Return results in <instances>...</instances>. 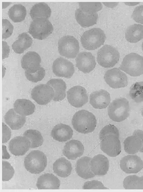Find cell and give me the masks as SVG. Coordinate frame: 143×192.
Returning <instances> with one entry per match:
<instances>
[{
	"label": "cell",
	"mask_w": 143,
	"mask_h": 192,
	"mask_svg": "<svg viewBox=\"0 0 143 192\" xmlns=\"http://www.w3.org/2000/svg\"><path fill=\"white\" fill-rule=\"evenodd\" d=\"M72 123L74 129L79 133L86 134L93 132L96 126L97 120L92 112L82 110L73 116Z\"/></svg>",
	"instance_id": "1"
},
{
	"label": "cell",
	"mask_w": 143,
	"mask_h": 192,
	"mask_svg": "<svg viewBox=\"0 0 143 192\" xmlns=\"http://www.w3.org/2000/svg\"><path fill=\"white\" fill-rule=\"evenodd\" d=\"M106 39L104 31L99 28H94L84 32L80 38L83 47L88 50H94L104 45Z\"/></svg>",
	"instance_id": "2"
},
{
	"label": "cell",
	"mask_w": 143,
	"mask_h": 192,
	"mask_svg": "<svg viewBox=\"0 0 143 192\" xmlns=\"http://www.w3.org/2000/svg\"><path fill=\"white\" fill-rule=\"evenodd\" d=\"M114 135L119 138L120 134L118 129L114 125L111 124L107 125L103 127L99 134V139L102 140L109 135Z\"/></svg>",
	"instance_id": "38"
},
{
	"label": "cell",
	"mask_w": 143,
	"mask_h": 192,
	"mask_svg": "<svg viewBox=\"0 0 143 192\" xmlns=\"http://www.w3.org/2000/svg\"><path fill=\"white\" fill-rule=\"evenodd\" d=\"M52 69L56 76L67 78H71L75 72L73 64L62 57H58L53 61Z\"/></svg>",
	"instance_id": "12"
},
{
	"label": "cell",
	"mask_w": 143,
	"mask_h": 192,
	"mask_svg": "<svg viewBox=\"0 0 143 192\" xmlns=\"http://www.w3.org/2000/svg\"><path fill=\"white\" fill-rule=\"evenodd\" d=\"M73 133V130L69 126L60 123L54 127L51 131V135L55 140L64 142L70 140L72 137Z\"/></svg>",
	"instance_id": "22"
},
{
	"label": "cell",
	"mask_w": 143,
	"mask_h": 192,
	"mask_svg": "<svg viewBox=\"0 0 143 192\" xmlns=\"http://www.w3.org/2000/svg\"><path fill=\"white\" fill-rule=\"evenodd\" d=\"M76 20L78 24L82 27H87L96 24L98 19L97 13L90 14H88L79 8L75 12Z\"/></svg>",
	"instance_id": "28"
},
{
	"label": "cell",
	"mask_w": 143,
	"mask_h": 192,
	"mask_svg": "<svg viewBox=\"0 0 143 192\" xmlns=\"http://www.w3.org/2000/svg\"><path fill=\"white\" fill-rule=\"evenodd\" d=\"M125 38L130 43L138 42L143 39V25L134 24L127 29L125 33Z\"/></svg>",
	"instance_id": "31"
},
{
	"label": "cell",
	"mask_w": 143,
	"mask_h": 192,
	"mask_svg": "<svg viewBox=\"0 0 143 192\" xmlns=\"http://www.w3.org/2000/svg\"><path fill=\"white\" fill-rule=\"evenodd\" d=\"M90 103L94 108L102 109L106 108L111 100L110 94L106 90H100L93 92L90 95Z\"/></svg>",
	"instance_id": "18"
},
{
	"label": "cell",
	"mask_w": 143,
	"mask_h": 192,
	"mask_svg": "<svg viewBox=\"0 0 143 192\" xmlns=\"http://www.w3.org/2000/svg\"><path fill=\"white\" fill-rule=\"evenodd\" d=\"M129 95L131 99L137 103L143 102V82H137L130 87Z\"/></svg>",
	"instance_id": "36"
},
{
	"label": "cell",
	"mask_w": 143,
	"mask_h": 192,
	"mask_svg": "<svg viewBox=\"0 0 143 192\" xmlns=\"http://www.w3.org/2000/svg\"><path fill=\"white\" fill-rule=\"evenodd\" d=\"M139 137L142 142V145L140 152L143 153V131L140 130H135L133 134Z\"/></svg>",
	"instance_id": "46"
},
{
	"label": "cell",
	"mask_w": 143,
	"mask_h": 192,
	"mask_svg": "<svg viewBox=\"0 0 143 192\" xmlns=\"http://www.w3.org/2000/svg\"><path fill=\"white\" fill-rule=\"evenodd\" d=\"M119 68L130 76H139L143 74V56L135 53H130L123 59Z\"/></svg>",
	"instance_id": "3"
},
{
	"label": "cell",
	"mask_w": 143,
	"mask_h": 192,
	"mask_svg": "<svg viewBox=\"0 0 143 192\" xmlns=\"http://www.w3.org/2000/svg\"><path fill=\"white\" fill-rule=\"evenodd\" d=\"M142 145V142L140 138L135 135L128 137L124 142V150L129 154H134L139 151Z\"/></svg>",
	"instance_id": "32"
},
{
	"label": "cell",
	"mask_w": 143,
	"mask_h": 192,
	"mask_svg": "<svg viewBox=\"0 0 143 192\" xmlns=\"http://www.w3.org/2000/svg\"><path fill=\"white\" fill-rule=\"evenodd\" d=\"M2 39H6L10 37L13 33V27L7 19L2 20Z\"/></svg>",
	"instance_id": "41"
},
{
	"label": "cell",
	"mask_w": 143,
	"mask_h": 192,
	"mask_svg": "<svg viewBox=\"0 0 143 192\" xmlns=\"http://www.w3.org/2000/svg\"><path fill=\"white\" fill-rule=\"evenodd\" d=\"M5 123L12 130H17L21 128L26 122L25 116L17 113L14 108L9 110L4 116Z\"/></svg>",
	"instance_id": "24"
},
{
	"label": "cell",
	"mask_w": 143,
	"mask_h": 192,
	"mask_svg": "<svg viewBox=\"0 0 143 192\" xmlns=\"http://www.w3.org/2000/svg\"><path fill=\"white\" fill-rule=\"evenodd\" d=\"M2 165V181H8L12 178L14 175V169L10 163L7 161L3 160Z\"/></svg>",
	"instance_id": "39"
},
{
	"label": "cell",
	"mask_w": 143,
	"mask_h": 192,
	"mask_svg": "<svg viewBox=\"0 0 143 192\" xmlns=\"http://www.w3.org/2000/svg\"><path fill=\"white\" fill-rule=\"evenodd\" d=\"M120 165L122 170L126 173H136L142 169L143 162L136 155H128L122 158Z\"/></svg>",
	"instance_id": "13"
},
{
	"label": "cell",
	"mask_w": 143,
	"mask_h": 192,
	"mask_svg": "<svg viewBox=\"0 0 143 192\" xmlns=\"http://www.w3.org/2000/svg\"><path fill=\"white\" fill-rule=\"evenodd\" d=\"M30 146L29 140L23 136L14 138L10 141L8 145L10 151L16 156L24 155L30 148Z\"/></svg>",
	"instance_id": "16"
},
{
	"label": "cell",
	"mask_w": 143,
	"mask_h": 192,
	"mask_svg": "<svg viewBox=\"0 0 143 192\" xmlns=\"http://www.w3.org/2000/svg\"><path fill=\"white\" fill-rule=\"evenodd\" d=\"M11 3L10 2H3L2 3V9H4L6 8Z\"/></svg>",
	"instance_id": "50"
},
{
	"label": "cell",
	"mask_w": 143,
	"mask_h": 192,
	"mask_svg": "<svg viewBox=\"0 0 143 192\" xmlns=\"http://www.w3.org/2000/svg\"><path fill=\"white\" fill-rule=\"evenodd\" d=\"M2 59L8 57L10 50L7 43L5 41H2Z\"/></svg>",
	"instance_id": "45"
},
{
	"label": "cell",
	"mask_w": 143,
	"mask_h": 192,
	"mask_svg": "<svg viewBox=\"0 0 143 192\" xmlns=\"http://www.w3.org/2000/svg\"><path fill=\"white\" fill-rule=\"evenodd\" d=\"M58 46L60 54L67 58H74L79 54V43L73 36L67 35L61 37L58 41Z\"/></svg>",
	"instance_id": "8"
},
{
	"label": "cell",
	"mask_w": 143,
	"mask_h": 192,
	"mask_svg": "<svg viewBox=\"0 0 143 192\" xmlns=\"http://www.w3.org/2000/svg\"><path fill=\"white\" fill-rule=\"evenodd\" d=\"M60 186L59 179L52 173H46L38 178L36 186L38 189H58Z\"/></svg>",
	"instance_id": "21"
},
{
	"label": "cell",
	"mask_w": 143,
	"mask_h": 192,
	"mask_svg": "<svg viewBox=\"0 0 143 192\" xmlns=\"http://www.w3.org/2000/svg\"><path fill=\"white\" fill-rule=\"evenodd\" d=\"M53 172L61 177H66L71 173L72 167L71 163L64 157L57 159L53 164Z\"/></svg>",
	"instance_id": "25"
},
{
	"label": "cell",
	"mask_w": 143,
	"mask_h": 192,
	"mask_svg": "<svg viewBox=\"0 0 143 192\" xmlns=\"http://www.w3.org/2000/svg\"><path fill=\"white\" fill-rule=\"evenodd\" d=\"M104 78L106 83L113 88H124L128 84L126 75L119 68H114L108 70Z\"/></svg>",
	"instance_id": "9"
},
{
	"label": "cell",
	"mask_w": 143,
	"mask_h": 192,
	"mask_svg": "<svg viewBox=\"0 0 143 192\" xmlns=\"http://www.w3.org/2000/svg\"><path fill=\"white\" fill-rule=\"evenodd\" d=\"M46 84L51 86L54 92L53 100L58 102L63 100L66 96L67 86L65 82L62 79L53 78L50 79Z\"/></svg>",
	"instance_id": "26"
},
{
	"label": "cell",
	"mask_w": 143,
	"mask_h": 192,
	"mask_svg": "<svg viewBox=\"0 0 143 192\" xmlns=\"http://www.w3.org/2000/svg\"><path fill=\"white\" fill-rule=\"evenodd\" d=\"M67 95L69 103L76 108L81 107L88 101L86 90L81 86H76L71 88L67 92Z\"/></svg>",
	"instance_id": "11"
},
{
	"label": "cell",
	"mask_w": 143,
	"mask_h": 192,
	"mask_svg": "<svg viewBox=\"0 0 143 192\" xmlns=\"http://www.w3.org/2000/svg\"><path fill=\"white\" fill-rule=\"evenodd\" d=\"M27 14L25 7L21 4H15L12 6L8 11L9 18L15 23L24 20Z\"/></svg>",
	"instance_id": "33"
},
{
	"label": "cell",
	"mask_w": 143,
	"mask_h": 192,
	"mask_svg": "<svg viewBox=\"0 0 143 192\" xmlns=\"http://www.w3.org/2000/svg\"><path fill=\"white\" fill-rule=\"evenodd\" d=\"M141 114L142 115L143 117V107L142 109V111H141Z\"/></svg>",
	"instance_id": "51"
},
{
	"label": "cell",
	"mask_w": 143,
	"mask_h": 192,
	"mask_svg": "<svg viewBox=\"0 0 143 192\" xmlns=\"http://www.w3.org/2000/svg\"><path fill=\"white\" fill-rule=\"evenodd\" d=\"M142 51H143V42H142Z\"/></svg>",
	"instance_id": "52"
},
{
	"label": "cell",
	"mask_w": 143,
	"mask_h": 192,
	"mask_svg": "<svg viewBox=\"0 0 143 192\" xmlns=\"http://www.w3.org/2000/svg\"><path fill=\"white\" fill-rule=\"evenodd\" d=\"M90 163L91 170L95 175H104L108 171V159L102 154H99L94 156L92 158Z\"/></svg>",
	"instance_id": "20"
},
{
	"label": "cell",
	"mask_w": 143,
	"mask_h": 192,
	"mask_svg": "<svg viewBox=\"0 0 143 192\" xmlns=\"http://www.w3.org/2000/svg\"><path fill=\"white\" fill-rule=\"evenodd\" d=\"M100 147L104 152L111 157L117 156L121 151L119 138L114 135L108 136L102 140Z\"/></svg>",
	"instance_id": "14"
},
{
	"label": "cell",
	"mask_w": 143,
	"mask_h": 192,
	"mask_svg": "<svg viewBox=\"0 0 143 192\" xmlns=\"http://www.w3.org/2000/svg\"><path fill=\"white\" fill-rule=\"evenodd\" d=\"M76 66L84 73H89L95 68L96 64L95 57L90 52H82L75 59Z\"/></svg>",
	"instance_id": "15"
},
{
	"label": "cell",
	"mask_w": 143,
	"mask_h": 192,
	"mask_svg": "<svg viewBox=\"0 0 143 192\" xmlns=\"http://www.w3.org/2000/svg\"><path fill=\"white\" fill-rule=\"evenodd\" d=\"M80 8L90 14H94L101 10L103 5L100 2H79Z\"/></svg>",
	"instance_id": "37"
},
{
	"label": "cell",
	"mask_w": 143,
	"mask_h": 192,
	"mask_svg": "<svg viewBox=\"0 0 143 192\" xmlns=\"http://www.w3.org/2000/svg\"><path fill=\"white\" fill-rule=\"evenodd\" d=\"M83 189H108L98 180H94L85 182L82 187Z\"/></svg>",
	"instance_id": "42"
},
{
	"label": "cell",
	"mask_w": 143,
	"mask_h": 192,
	"mask_svg": "<svg viewBox=\"0 0 143 192\" xmlns=\"http://www.w3.org/2000/svg\"><path fill=\"white\" fill-rule=\"evenodd\" d=\"M84 151V146L80 141L72 140L66 143L63 153L68 159L75 160L81 156Z\"/></svg>",
	"instance_id": "19"
},
{
	"label": "cell",
	"mask_w": 143,
	"mask_h": 192,
	"mask_svg": "<svg viewBox=\"0 0 143 192\" xmlns=\"http://www.w3.org/2000/svg\"><path fill=\"white\" fill-rule=\"evenodd\" d=\"M10 157L6 149V146L4 145H2V159H9Z\"/></svg>",
	"instance_id": "47"
},
{
	"label": "cell",
	"mask_w": 143,
	"mask_h": 192,
	"mask_svg": "<svg viewBox=\"0 0 143 192\" xmlns=\"http://www.w3.org/2000/svg\"><path fill=\"white\" fill-rule=\"evenodd\" d=\"M123 186L126 189H143V175L140 177L133 175L126 177L124 180Z\"/></svg>",
	"instance_id": "35"
},
{
	"label": "cell",
	"mask_w": 143,
	"mask_h": 192,
	"mask_svg": "<svg viewBox=\"0 0 143 192\" xmlns=\"http://www.w3.org/2000/svg\"><path fill=\"white\" fill-rule=\"evenodd\" d=\"M106 6L110 8H113L118 5V2H102Z\"/></svg>",
	"instance_id": "48"
},
{
	"label": "cell",
	"mask_w": 143,
	"mask_h": 192,
	"mask_svg": "<svg viewBox=\"0 0 143 192\" xmlns=\"http://www.w3.org/2000/svg\"><path fill=\"white\" fill-rule=\"evenodd\" d=\"M47 164V159L45 155L39 150L31 151L24 159L25 169L32 174L41 173L45 170Z\"/></svg>",
	"instance_id": "4"
},
{
	"label": "cell",
	"mask_w": 143,
	"mask_h": 192,
	"mask_svg": "<svg viewBox=\"0 0 143 192\" xmlns=\"http://www.w3.org/2000/svg\"><path fill=\"white\" fill-rule=\"evenodd\" d=\"M23 136L27 138L31 143V148L37 147L41 145L43 139L41 133L36 130L29 129L26 130Z\"/></svg>",
	"instance_id": "34"
},
{
	"label": "cell",
	"mask_w": 143,
	"mask_h": 192,
	"mask_svg": "<svg viewBox=\"0 0 143 192\" xmlns=\"http://www.w3.org/2000/svg\"><path fill=\"white\" fill-rule=\"evenodd\" d=\"M11 136V131L10 128L4 123H2V143L7 142Z\"/></svg>",
	"instance_id": "44"
},
{
	"label": "cell",
	"mask_w": 143,
	"mask_h": 192,
	"mask_svg": "<svg viewBox=\"0 0 143 192\" xmlns=\"http://www.w3.org/2000/svg\"><path fill=\"white\" fill-rule=\"evenodd\" d=\"M108 114L113 121L120 122L126 119L130 114V106L128 100L121 98L113 100L108 108Z\"/></svg>",
	"instance_id": "5"
},
{
	"label": "cell",
	"mask_w": 143,
	"mask_h": 192,
	"mask_svg": "<svg viewBox=\"0 0 143 192\" xmlns=\"http://www.w3.org/2000/svg\"><path fill=\"white\" fill-rule=\"evenodd\" d=\"M41 58L37 53L29 51L23 56L21 60V66L25 71L33 73L41 67Z\"/></svg>",
	"instance_id": "17"
},
{
	"label": "cell",
	"mask_w": 143,
	"mask_h": 192,
	"mask_svg": "<svg viewBox=\"0 0 143 192\" xmlns=\"http://www.w3.org/2000/svg\"><path fill=\"white\" fill-rule=\"evenodd\" d=\"M53 30L52 24L47 19L38 18L31 22L28 32L34 39L43 40L51 34Z\"/></svg>",
	"instance_id": "7"
},
{
	"label": "cell",
	"mask_w": 143,
	"mask_h": 192,
	"mask_svg": "<svg viewBox=\"0 0 143 192\" xmlns=\"http://www.w3.org/2000/svg\"><path fill=\"white\" fill-rule=\"evenodd\" d=\"M13 107L17 113L25 116L32 114L35 110L34 104L29 100L26 99H17L13 104Z\"/></svg>",
	"instance_id": "27"
},
{
	"label": "cell",
	"mask_w": 143,
	"mask_h": 192,
	"mask_svg": "<svg viewBox=\"0 0 143 192\" xmlns=\"http://www.w3.org/2000/svg\"><path fill=\"white\" fill-rule=\"evenodd\" d=\"M32 42L31 37L27 33L24 32L20 34L17 39L13 43L12 48L16 53L21 54L31 47Z\"/></svg>",
	"instance_id": "29"
},
{
	"label": "cell",
	"mask_w": 143,
	"mask_h": 192,
	"mask_svg": "<svg viewBox=\"0 0 143 192\" xmlns=\"http://www.w3.org/2000/svg\"><path fill=\"white\" fill-rule=\"evenodd\" d=\"M120 54L118 50L108 45L103 46L98 51L97 61L101 66L110 68L115 66L119 60Z\"/></svg>",
	"instance_id": "6"
},
{
	"label": "cell",
	"mask_w": 143,
	"mask_h": 192,
	"mask_svg": "<svg viewBox=\"0 0 143 192\" xmlns=\"http://www.w3.org/2000/svg\"><path fill=\"white\" fill-rule=\"evenodd\" d=\"M32 98L38 104L45 105L53 99L54 92L53 88L46 84L35 86L31 90Z\"/></svg>",
	"instance_id": "10"
},
{
	"label": "cell",
	"mask_w": 143,
	"mask_h": 192,
	"mask_svg": "<svg viewBox=\"0 0 143 192\" xmlns=\"http://www.w3.org/2000/svg\"><path fill=\"white\" fill-rule=\"evenodd\" d=\"M132 17L136 22L143 24V5L137 6L135 8Z\"/></svg>",
	"instance_id": "43"
},
{
	"label": "cell",
	"mask_w": 143,
	"mask_h": 192,
	"mask_svg": "<svg viewBox=\"0 0 143 192\" xmlns=\"http://www.w3.org/2000/svg\"><path fill=\"white\" fill-rule=\"evenodd\" d=\"M124 4L128 6H134L139 4L140 3L139 2H125Z\"/></svg>",
	"instance_id": "49"
},
{
	"label": "cell",
	"mask_w": 143,
	"mask_h": 192,
	"mask_svg": "<svg viewBox=\"0 0 143 192\" xmlns=\"http://www.w3.org/2000/svg\"><path fill=\"white\" fill-rule=\"evenodd\" d=\"M25 74L28 80L33 82H37L41 81L44 78L45 71L43 68L40 67L37 71L33 73L25 71Z\"/></svg>",
	"instance_id": "40"
},
{
	"label": "cell",
	"mask_w": 143,
	"mask_h": 192,
	"mask_svg": "<svg viewBox=\"0 0 143 192\" xmlns=\"http://www.w3.org/2000/svg\"><path fill=\"white\" fill-rule=\"evenodd\" d=\"M51 11L45 3H39L35 4L31 8L29 14L33 20L38 18L48 19L50 17Z\"/></svg>",
	"instance_id": "30"
},
{
	"label": "cell",
	"mask_w": 143,
	"mask_h": 192,
	"mask_svg": "<svg viewBox=\"0 0 143 192\" xmlns=\"http://www.w3.org/2000/svg\"><path fill=\"white\" fill-rule=\"evenodd\" d=\"M92 158L85 156L82 157L76 162L75 170L78 175L81 177L87 179L94 177L95 175L90 167Z\"/></svg>",
	"instance_id": "23"
}]
</instances>
